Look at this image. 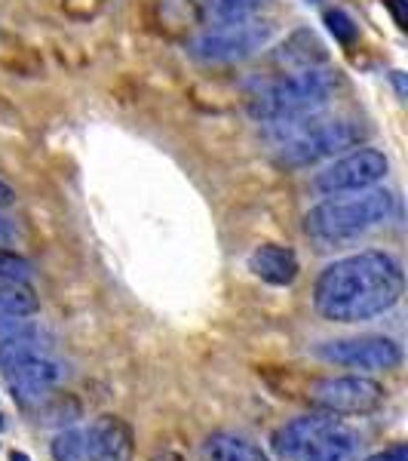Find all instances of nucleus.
Returning <instances> with one entry per match:
<instances>
[{
  "label": "nucleus",
  "instance_id": "1",
  "mask_svg": "<svg viewBox=\"0 0 408 461\" xmlns=\"http://www.w3.org/2000/svg\"><path fill=\"white\" fill-rule=\"evenodd\" d=\"M403 293V265L390 252L362 249L323 267L314 286V308L332 323H366L396 308Z\"/></svg>",
  "mask_w": 408,
  "mask_h": 461
},
{
  "label": "nucleus",
  "instance_id": "2",
  "mask_svg": "<svg viewBox=\"0 0 408 461\" xmlns=\"http://www.w3.org/2000/svg\"><path fill=\"white\" fill-rule=\"evenodd\" d=\"M396 210V197L387 188H362L347 194H332L304 215V230L323 247L356 240L372 228L384 225Z\"/></svg>",
  "mask_w": 408,
  "mask_h": 461
},
{
  "label": "nucleus",
  "instance_id": "3",
  "mask_svg": "<svg viewBox=\"0 0 408 461\" xmlns=\"http://www.w3.org/2000/svg\"><path fill=\"white\" fill-rule=\"evenodd\" d=\"M271 126L277 130V160L288 169L314 167V163L335 158L347 148H356L366 139V126L359 121L325 117L320 111Z\"/></svg>",
  "mask_w": 408,
  "mask_h": 461
},
{
  "label": "nucleus",
  "instance_id": "4",
  "mask_svg": "<svg viewBox=\"0 0 408 461\" xmlns=\"http://www.w3.org/2000/svg\"><path fill=\"white\" fill-rule=\"evenodd\" d=\"M271 443L279 461H356L362 449L359 434L332 412L292 419Z\"/></svg>",
  "mask_w": 408,
  "mask_h": 461
},
{
  "label": "nucleus",
  "instance_id": "5",
  "mask_svg": "<svg viewBox=\"0 0 408 461\" xmlns=\"http://www.w3.org/2000/svg\"><path fill=\"white\" fill-rule=\"evenodd\" d=\"M338 74L320 68H301L288 77H279L273 84H264L249 99V114L262 123H286L295 117L314 114L335 95Z\"/></svg>",
  "mask_w": 408,
  "mask_h": 461
},
{
  "label": "nucleus",
  "instance_id": "6",
  "mask_svg": "<svg viewBox=\"0 0 408 461\" xmlns=\"http://www.w3.org/2000/svg\"><path fill=\"white\" fill-rule=\"evenodd\" d=\"M273 37V22L271 19H231V22H212L209 28H203L194 41H191V56L200 59L206 65H225V62H240L258 50H264Z\"/></svg>",
  "mask_w": 408,
  "mask_h": 461
},
{
  "label": "nucleus",
  "instance_id": "7",
  "mask_svg": "<svg viewBox=\"0 0 408 461\" xmlns=\"http://www.w3.org/2000/svg\"><path fill=\"white\" fill-rule=\"evenodd\" d=\"M384 388L366 375H332L320 378L310 391V403L332 415H368L384 406Z\"/></svg>",
  "mask_w": 408,
  "mask_h": 461
},
{
  "label": "nucleus",
  "instance_id": "8",
  "mask_svg": "<svg viewBox=\"0 0 408 461\" xmlns=\"http://www.w3.org/2000/svg\"><path fill=\"white\" fill-rule=\"evenodd\" d=\"M387 169H390V160L384 158V151H377V148H356V151L344 154L341 160L329 163L323 173H316L314 188L325 197L347 194V191H362L381 182V178L387 176Z\"/></svg>",
  "mask_w": 408,
  "mask_h": 461
},
{
  "label": "nucleus",
  "instance_id": "9",
  "mask_svg": "<svg viewBox=\"0 0 408 461\" xmlns=\"http://www.w3.org/2000/svg\"><path fill=\"white\" fill-rule=\"evenodd\" d=\"M325 363L347 369H396L403 363V348L387 336H356V339H338L320 345Z\"/></svg>",
  "mask_w": 408,
  "mask_h": 461
},
{
  "label": "nucleus",
  "instance_id": "10",
  "mask_svg": "<svg viewBox=\"0 0 408 461\" xmlns=\"http://www.w3.org/2000/svg\"><path fill=\"white\" fill-rule=\"evenodd\" d=\"M6 388H10L13 400L22 406H37L53 393L58 384L68 378V366L56 357L43 354L34 360H25L19 366L6 369Z\"/></svg>",
  "mask_w": 408,
  "mask_h": 461
},
{
  "label": "nucleus",
  "instance_id": "11",
  "mask_svg": "<svg viewBox=\"0 0 408 461\" xmlns=\"http://www.w3.org/2000/svg\"><path fill=\"white\" fill-rule=\"evenodd\" d=\"M249 271L271 286H292L298 277V256L279 243H262L249 252Z\"/></svg>",
  "mask_w": 408,
  "mask_h": 461
},
{
  "label": "nucleus",
  "instance_id": "12",
  "mask_svg": "<svg viewBox=\"0 0 408 461\" xmlns=\"http://www.w3.org/2000/svg\"><path fill=\"white\" fill-rule=\"evenodd\" d=\"M49 351H53V339H49L47 332L28 323L19 326L16 332L0 339V373H6V369L19 366V363L34 360V357H43Z\"/></svg>",
  "mask_w": 408,
  "mask_h": 461
},
{
  "label": "nucleus",
  "instance_id": "13",
  "mask_svg": "<svg viewBox=\"0 0 408 461\" xmlns=\"http://www.w3.org/2000/svg\"><path fill=\"white\" fill-rule=\"evenodd\" d=\"M277 59L283 65H288L292 71L320 68V65H325V47L310 28H298V32L288 34V41L283 43V50L277 53Z\"/></svg>",
  "mask_w": 408,
  "mask_h": 461
},
{
  "label": "nucleus",
  "instance_id": "14",
  "mask_svg": "<svg viewBox=\"0 0 408 461\" xmlns=\"http://www.w3.org/2000/svg\"><path fill=\"white\" fill-rule=\"evenodd\" d=\"M93 437L99 443L102 461H126L132 456V430L123 419L114 415H102L99 421H93Z\"/></svg>",
  "mask_w": 408,
  "mask_h": 461
},
{
  "label": "nucleus",
  "instance_id": "15",
  "mask_svg": "<svg viewBox=\"0 0 408 461\" xmlns=\"http://www.w3.org/2000/svg\"><path fill=\"white\" fill-rule=\"evenodd\" d=\"M206 461H267V456L255 443L236 434H212L203 446Z\"/></svg>",
  "mask_w": 408,
  "mask_h": 461
},
{
  "label": "nucleus",
  "instance_id": "16",
  "mask_svg": "<svg viewBox=\"0 0 408 461\" xmlns=\"http://www.w3.org/2000/svg\"><path fill=\"white\" fill-rule=\"evenodd\" d=\"M53 458L56 461H102L93 428L62 430L53 440Z\"/></svg>",
  "mask_w": 408,
  "mask_h": 461
},
{
  "label": "nucleus",
  "instance_id": "17",
  "mask_svg": "<svg viewBox=\"0 0 408 461\" xmlns=\"http://www.w3.org/2000/svg\"><path fill=\"white\" fill-rule=\"evenodd\" d=\"M40 311V299L28 284H0V317L25 320Z\"/></svg>",
  "mask_w": 408,
  "mask_h": 461
},
{
  "label": "nucleus",
  "instance_id": "18",
  "mask_svg": "<svg viewBox=\"0 0 408 461\" xmlns=\"http://www.w3.org/2000/svg\"><path fill=\"white\" fill-rule=\"evenodd\" d=\"M200 16L212 22H231V19H246L255 16V10H262L264 0H194Z\"/></svg>",
  "mask_w": 408,
  "mask_h": 461
},
{
  "label": "nucleus",
  "instance_id": "19",
  "mask_svg": "<svg viewBox=\"0 0 408 461\" xmlns=\"http://www.w3.org/2000/svg\"><path fill=\"white\" fill-rule=\"evenodd\" d=\"M34 265L25 256L0 247V284H31Z\"/></svg>",
  "mask_w": 408,
  "mask_h": 461
},
{
  "label": "nucleus",
  "instance_id": "20",
  "mask_svg": "<svg viewBox=\"0 0 408 461\" xmlns=\"http://www.w3.org/2000/svg\"><path fill=\"white\" fill-rule=\"evenodd\" d=\"M325 25H329V32L335 34V41L338 43H353L356 41V34H359V28H356V22L347 16L344 10H325Z\"/></svg>",
  "mask_w": 408,
  "mask_h": 461
},
{
  "label": "nucleus",
  "instance_id": "21",
  "mask_svg": "<svg viewBox=\"0 0 408 461\" xmlns=\"http://www.w3.org/2000/svg\"><path fill=\"white\" fill-rule=\"evenodd\" d=\"M102 6H105V0H62V10L68 13L71 19H93L102 13Z\"/></svg>",
  "mask_w": 408,
  "mask_h": 461
},
{
  "label": "nucleus",
  "instance_id": "22",
  "mask_svg": "<svg viewBox=\"0 0 408 461\" xmlns=\"http://www.w3.org/2000/svg\"><path fill=\"white\" fill-rule=\"evenodd\" d=\"M366 461H408V446L405 443H396V446H390V449L368 456Z\"/></svg>",
  "mask_w": 408,
  "mask_h": 461
},
{
  "label": "nucleus",
  "instance_id": "23",
  "mask_svg": "<svg viewBox=\"0 0 408 461\" xmlns=\"http://www.w3.org/2000/svg\"><path fill=\"white\" fill-rule=\"evenodd\" d=\"M384 6L393 13V19H396L399 28H408V16H405V0H384Z\"/></svg>",
  "mask_w": 408,
  "mask_h": 461
},
{
  "label": "nucleus",
  "instance_id": "24",
  "mask_svg": "<svg viewBox=\"0 0 408 461\" xmlns=\"http://www.w3.org/2000/svg\"><path fill=\"white\" fill-rule=\"evenodd\" d=\"M19 237V228L13 225L6 215H0V247H6V243H13Z\"/></svg>",
  "mask_w": 408,
  "mask_h": 461
},
{
  "label": "nucleus",
  "instance_id": "25",
  "mask_svg": "<svg viewBox=\"0 0 408 461\" xmlns=\"http://www.w3.org/2000/svg\"><path fill=\"white\" fill-rule=\"evenodd\" d=\"M13 203H16V191L0 178V210H4V206H13Z\"/></svg>",
  "mask_w": 408,
  "mask_h": 461
},
{
  "label": "nucleus",
  "instance_id": "26",
  "mask_svg": "<svg viewBox=\"0 0 408 461\" xmlns=\"http://www.w3.org/2000/svg\"><path fill=\"white\" fill-rule=\"evenodd\" d=\"M147 461H184L178 452H173V449H163V452H157V456H151Z\"/></svg>",
  "mask_w": 408,
  "mask_h": 461
},
{
  "label": "nucleus",
  "instance_id": "27",
  "mask_svg": "<svg viewBox=\"0 0 408 461\" xmlns=\"http://www.w3.org/2000/svg\"><path fill=\"white\" fill-rule=\"evenodd\" d=\"M393 80H396V89H399V95H405V84H403V71H396V74H393Z\"/></svg>",
  "mask_w": 408,
  "mask_h": 461
},
{
  "label": "nucleus",
  "instance_id": "28",
  "mask_svg": "<svg viewBox=\"0 0 408 461\" xmlns=\"http://www.w3.org/2000/svg\"><path fill=\"white\" fill-rule=\"evenodd\" d=\"M10 461H31V458H28L25 452H13V456H10Z\"/></svg>",
  "mask_w": 408,
  "mask_h": 461
},
{
  "label": "nucleus",
  "instance_id": "29",
  "mask_svg": "<svg viewBox=\"0 0 408 461\" xmlns=\"http://www.w3.org/2000/svg\"><path fill=\"white\" fill-rule=\"evenodd\" d=\"M0 428H4V415H0Z\"/></svg>",
  "mask_w": 408,
  "mask_h": 461
}]
</instances>
